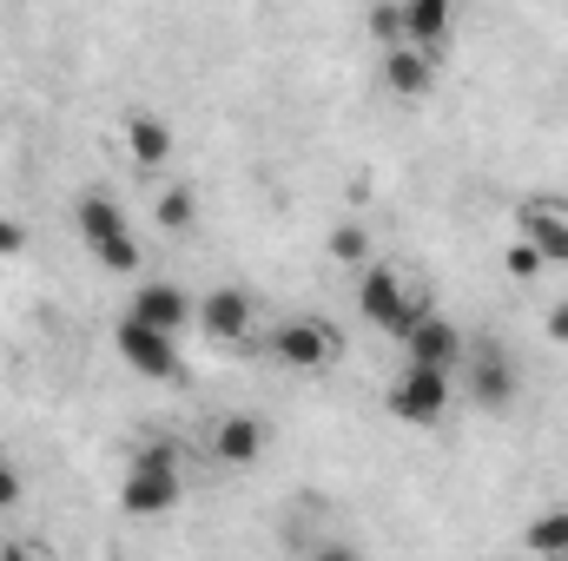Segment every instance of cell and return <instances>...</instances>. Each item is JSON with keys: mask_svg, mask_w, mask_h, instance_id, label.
<instances>
[{"mask_svg": "<svg viewBox=\"0 0 568 561\" xmlns=\"http://www.w3.org/2000/svg\"><path fill=\"white\" fill-rule=\"evenodd\" d=\"M424 310H436V304L404 278V265H384V258H377V265H364V272H357V317H364L371 330H384V337H397V344H404V337H410V324H417Z\"/></svg>", "mask_w": 568, "mask_h": 561, "instance_id": "1", "label": "cell"}, {"mask_svg": "<svg viewBox=\"0 0 568 561\" xmlns=\"http://www.w3.org/2000/svg\"><path fill=\"white\" fill-rule=\"evenodd\" d=\"M179 496H185V462H179V449L172 442H145L140 456L126 462V476H120V509L126 516H172L179 509Z\"/></svg>", "mask_w": 568, "mask_h": 561, "instance_id": "2", "label": "cell"}, {"mask_svg": "<svg viewBox=\"0 0 568 561\" xmlns=\"http://www.w3.org/2000/svg\"><path fill=\"white\" fill-rule=\"evenodd\" d=\"M73 225H80V238L93 245V258H100L106 272L133 278V272L145 265V245L133 238L126 205H120L113 192H80V198H73Z\"/></svg>", "mask_w": 568, "mask_h": 561, "instance_id": "3", "label": "cell"}, {"mask_svg": "<svg viewBox=\"0 0 568 561\" xmlns=\"http://www.w3.org/2000/svg\"><path fill=\"white\" fill-rule=\"evenodd\" d=\"M456 384L469 390V404H476V410H509V404H516V390H523V370H516V357H509L503 344L469 337Z\"/></svg>", "mask_w": 568, "mask_h": 561, "instance_id": "4", "label": "cell"}, {"mask_svg": "<svg viewBox=\"0 0 568 561\" xmlns=\"http://www.w3.org/2000/svg\"><path fill=\"white\" fill-rule=\"evenodd\" d=\"M384 404H390V417H397V422L429 429V422L449 417V404H456V377H436V370H410V364H404V370L390 377Z\"/></svg>", "mask_w": 568, "mask_h": 561, "instance_id": "5", "label": "cell"}, {"mask_svg": "<svg viewBox=\"0 0 568 561\" xmlns=\"http://www.w3.org/2000/svg\"><path fill=\"white\" fill-rule=\"evenodd\" d=\"M463 350H469V337H463V324L443 317V310H424V317L410 324V337H404V364H410V370H436V377H456V370H463Z\"/></svg>", "mask_w": 568, "mask_h": 561, "instance_id": "6", "label": "cell"}, {"mask_svg": "<svg viewBox=\"0 0 568 561\" xmlns=\"http://www.w3.org/2000/svg\"><path fill=\"white\" fill-rule=\"evenodd\" d=\"M337 350L344 344H337V330L324 317H278V330H272V357L284 370H297V377H317Z\"/></svg>", "mask_w": 568, "mask_h": 561, "instance_id": "7", "label": "cell"}, {"mask_svg": "<svg viewBox=\"0 0 568 561\" xmlns=\"http://www.w3.org/2000/svg\"><path fill=\"white\" fill-rule=\"evenodd\" d=\"M113 350L126 357V370H140L145 384H172V377H185V364H179V337L145 330V324H133V317L113 324Z\"/></svg>", "mask_w": 568, "mask_h": 561, "instance_id": "8", "label": "cell"}, {"mask_svg": "<svg viewBox=\"0 0 568 561\" xmlns=\"http://www.w3.org/2000/svg\"><path fill=\"white\" fill-rule=\"evenodd\" d=\"M120 317H133V324H145V330H165V337H179V330L199 317V297H192L185 284L152 278V284H140V290H133V304H126Z\"/></svg>", "mask_w": 568, "mask_h": 561, "instance_id": "9", "label": "cell"}, {"mask_svg": "<svg viewBox=\"0 0 568 561\" xmlns=\"http://www.w3.org/2000/svg\"><path fill=\"white\" fill-rule=\"evenodd\" d=\"M212 344H245L252 337V324H258V304H252V290H239V284H219V290H205L199 297V317H192Z\"/></svg>", "mask_w": 568, "mask_h": 561, "instance_id": "10", "label": "cell"}, {"mask_svg": "<svg viewBox=\"0 0 568 561\" xmlns=\"http://www.w3.org/2000/svg\"><path fill=\"white\" fill-rule=\"evenodd\" d=\"M516 232L542 265H568V205L562 198H523L516 205Z\"/></svg>", "mask_w": 568, "mask_h": 561, "instance_id": "11", "label": "cell"}, {"mask_svg": "<svg viewBox=\"0 0 568 561\" xmlns=\"http://www.w3.org/2000/svg\"><path fill=\"white\" fill-rule=\"evenodd\" d=\"M449 40H456V7L449 0H404V47H417L424 60L443 67Z\"/></svg>", "mask_w": 568, "mask_h": 561, "instance_id": "12", "label": "cell"}, {"mask_svg": "<svg viewBox=\"0 0 568 561\" xmlns=\"http://www.w3.org/2000/svg\"><path fill=\"white\" fill-rule=\"evenodd\" d=\"M265 456V417H252V410H225V417L212 422V462H225V469H252Z\"/></svg>", "mask_w": 568, "mask_h": 561, "instance_id": "13", "label": "cell"}, {"mask_svg": "<svg viewBox=\"0 0 568 561\" xmlns=\"http://www.w3.org/2000/svg\"><path fill=\"white\" fill-rule=\"evenodd\" d=\"M120 133H126V159H133L140 172H165V165H172V152H179L172 126H165L159 113H145V106L126 113V126H120Z\"/></svg>", "mask_w": 568, "mask_h": 561, "instance_id": "14", "label": "cell"}, {"mask_svg": "<svg viewBox=\"0 0 568 561\" xmlns=\"http://www.w3.org/2000/svg\"><path fill=\"white\" fill-rule=\"evenodd\" d=\"M377 80H384L390 100H424L429 86H436V60H424L417 47H397V53L377 60Z\"/></svg>", "mask_w": 568, "mask_h": 561, "instance_id": "15", "label": "cell"}, {"mask_svg": "<svg viewBox=\"0 0 568 561\" xmlns=\"http://www.w3.org/2000/svg\"><path fill=\"white\" fill-rule=\"evenodd\" d=\"M523 549L536 561H568V509H542L523 522Z\"/></svg>", "mask_w": 568, "mask_h": 561, "instance_id": "16", "label": "cell"}, {"mask_svg": "<svg viewBox=\"0 0 568 561\" xmlns=\"http://www.w3.org/2000/svg\"><path fill=\"white\" fill-rule=\"evenodd\" d=\"M152 225H159V232H192V225H199V192H192L185 178H179V185H159Z\"/></svg>", "mask_w": 568, "mask_h": 561, "instance_id": "17", "label": "cell"}, {"mask_svg": "<svg viewBox=\"0 0 568 561\" xmlns=\"http://www.w3.org/2000/svg\"><path fill=\"white\" fill-rule=\"evenodd\" d=\"M324 252H331L337 265H351V272H364V265H377V258H371V232H364L357 218H344V225H331V238H324Z\"/></svg>", "mask_w": 568, "mask_h": 561, "instance_id": "18", "label": "cell"}, {"mask_svg": "<svg viewBox=\"0 0 568 561\" xmlns=\"http://www.w3.org/2000/svg\"><path fill=\"white\" fill-rule=\"evenodd\" d=\"M364 27H371L377 53H397V47H404V7H384V0H377V7L364 13Z\"/></svg>", "mask_w": 568, "mask_h": 561, "instance_id": "19", "label": "cell"}, {"mask_svg": "<svg viewBox=\"0 0 568 561\" xmlns=\"http://www.w3.org/2000/svg\"><path fill=\"white\" fill-rule=\"evenodd\" d=\"M503 272H509V278H516V284H536V278H542V272H549V265H542V258H536V252H529V245L516 238V245L503 252Z\"/></svg>", "mask_w": 568, "mask_h": 561, "instance_id": "20", "label": "cell"}, {"mask_svg": "<svg viewBox=\"0 0 568 561\" xmlns=\"http://www.w3.org/2000/svg\"><path fill=\"white\" fill-rule=\"evenodd\" d=\"M304 561H364V549L351 536H317V542H304Z\"/></svg>", "mask_w": 568, "mask_h": 561, "instance_id": "21", "label": "cell"}, {"mask_svg": "<svg viewBox=\"0 0 568 561\" xmlns=\"http://www.w3.org/2000/svg\"><path fill=\"white\" fill-rule=\"evenodd\" d=\"M20 502H27V476H20V462L0 456V509H20Z\"/></svg>", "mask_w": 568, "mask_h": 561, "instance_id": "22", "label": "cell"}, {"mask_svg": "<svg viewBox=\"0 0 568 561\" xmlns=\"http://www.w3.org/2000/svg\"><path fill=\"white\" fill-rule=\"evenodd\" d=\"M27 245H33V238H27V225H20V218H0V258H20Z\"/></svg>", "mask_w": 568, "mask_h": 561, "instance_id": "23", "label": "cell"}, {"mask_svg": "<svg viewBox=\"0 0 568 561\" xmlns=\"http://www.w3.org/2000/svg\"><path fill=\"white\" fill-rule=\"evenodd\" d=\"M549 337L568 344V297H562V304H549Z\"/></svg>", "mask_w": 568, "mask_h": 561, "instance_id": "24", "label": "cell"}, {"mask_svg": "<svg viewBox=\"0 0 568 561\" xmlns=\"http://www.w3.org/2000/svg\"><path fill=\"white\" fill-rule=\"evenodd\" d=\"M0 561H47V555H40L33 542H7V549H0Z\"/></svg>", "mask_w": 568, "mask_h": 561, "instance_id": "25", "label": "cell"}]
</instances>
